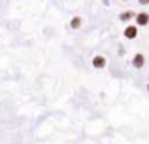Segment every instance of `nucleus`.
Listing matches in <instances>:
<instances>
[{"label":"nucleus","mask_w":149,"mask_h":144,"mask_svg":"<svg viewBox=\"0 0 149 144\" xmlns=\"http://www.w3.org/2000/svg\"><path fill=\"white\" fill-rule=\"evenodd\" d=\"M136 21H138L139 26L148 24V22H149V15H148V13H139V15L136 16Z\"/></svg>","instance_id":"nucleus-1"},{"label":"nucleus","mask_w":149,"mask_h":144,"mask_svg":"<svg viewBox=\"0 0 149 144\" xmlns=\"http://www.w3.org/2000/svg\"><path fill=\"white\" fill-rule=\"evenodd\" d=\"M139 3H149V0H139Z\"/></svg>","instance_id":"nucleus-7"},{"label":"nucleus","mask_w":149,"mask_h":144,"mask_svg":"<svg viewBox=\"0 0 149 144\" xmlns=\"http://www.w3.org/2000/svg\"><path fill=\"white\" fill-rule=\"evenodd\" d=\"M71 26L74 29H77L79 26H80V18H74V19H72V22H71Z\"/></svg>","instance_id":"nucleus-5"},{"label":"nucleus","mask_w":149,"mask_h":144,"mask_svg":"<svg viewBox=\"0 0 149 144\" xmlns=\"http://www.w3.org/2000/svg\"><path fill=\"white\" fill-rule=\"evenodd\" d=\"M104 64H106V59H104L103 56L93 58V66H95V67H104Z\"/></svg>","instance_id":"nucleus-2"},{"label":"nucleus","mask_w":149,"mask_h":144,"mask_svg":"<svg viewBox=\"0 0 149 144\" xmlns=\"http://www.w3.org/2000/svg\"><path fill=\"white\" fill-rule=\"evenodd\" d=\"M133 64H135L136 67H143V64H144V58H143V54H136Z\"/></svg>","instance_id":"nucleus-4"},{"label":"nucleus","mask_w":149,"mask_h":144,"mask_svg":"<svg viewBox=\"0 0 149 144\" xmlns=\"http://www.w3.org/2000/svg\"><path fill=\"white\" fill-rule=\"evenodd\" d=\"M132 16H133L132 11H127V13H123V15H122V19H123V21H127V19H130Z\"/></svg>","instance_id":"nucleus-6"},{"label":"nucleus","mask_w":149,"mask_h":144,"mask_svg":"<svg viewBox=\"0 0 149 144\" xmlns=\"http://www.w3.org/2000/svg\"><path fill=\"white\" fill-rule=\"evenodd\" d=\"M125 37H128V38H135V37H136V27H133V26L127 27V29H125Z\"/></svg>","instance_id":"nucleus-3"}]
</instances>
